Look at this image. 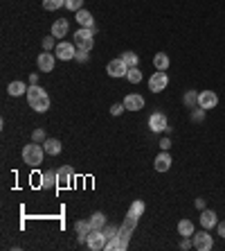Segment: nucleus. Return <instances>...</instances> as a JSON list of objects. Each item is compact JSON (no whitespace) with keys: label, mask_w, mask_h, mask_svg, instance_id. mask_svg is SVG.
Returning <instances> with one entry per match:
<instances>
[{"label":"nucleus","mask_w":225,"mask_h":251,"mask_svg":"<svg viewBox=\"0 0 225 251\" xmlns=\"http://www.w3.org/2000/svg\"><path fill=\"white\" fill-rule=\"evenodd\" d=\"M32 138L36 140V143H45V140H47V138H45V132H43V129H36Z\"/></svg>","instance_id":"nucleus-36"},{"label":"nucleus","mask_w":225,"mask_h":251,"mask_svg":"<svg viewBox=\"0 0 225 251\" xmlns=\"http://www.w3.org/2000/svg\"><path fill=\"white\" fill-rule=\"evenodd\" d=\"M54 64H57V54L47 52V50H43V54H39V59H36V66H39L41 73H52Z\"/></svg>","instance_id":"nucleus-9"},{"label":"nucleus","mask_w":225,"mask_h":251,"mask_svg":"<svg viewBox=\"0 0 225 251\" xmlns=\"http://www.w3.org/2000/svg\"><path fill=\"white\" fill-rule=\"evenodd\" d=\"M122 61H124V64H126L129 68H135L137 64H140V57H137L135 52H131V50H129V52H124V54H122Z\"/></svg>","instance_id":"nucleus-26"},{"label":"nucleus","mask_w":225,"mask_h":251,"mask_svg":"<svg viewBox=\"0 0 225 251\" xmlns=\"http://www.w3.org/2000/svg\"><path fill=\"white\" fill-rule=\"evenodd\" d=\"M124 109H126L124 104H113V106H110V113H113V116H120V113H122Z\"/></svg>","instance_id":"nucleus-37"},{"label":"nucleus","mask_w":225,"mask_h":251,"mask_svg":"<svg viewBox=\"0 0 225 251\" xmlns=\"http://www.w3.org/2000/svg\"><path fill=\"white\" fill-rule=\"evenodd\" d=\"M171 163H174V159H171V154H169V150H162V152L158 154V156H155L153 167H155V172H169Z\"/></svg>","instance_id":"nucleus-13"},{"label":"nucleus","mask_w":225,"mask_h":251,"mask_svg":"<svg viewBox=\"0 0 225 251\" xmlns=\"http://www.w3.org/2000/svg\"><path fill=\"white\" fill-rule=\"evenodd\" d=\"M200 226L203 229H214V226H219V215L214 211H210V208H205V211H200Z\"/></svg>","instance_id":"nucleus-15"},{"label":"nucleus","mask_w":225,"mask_h":251,"mask_svg":"<svg viewBox=\"0 0 225 251\" xmlns=\"http://www.w3.org/2000/svg\"><path fill=\"white\" fill-rule=\"evenodd\" d=\"M124 106H126V111H142L144 109V98L140 93H129L124 98Z\"/></svg>","instance_id":"nucleus-14"},{"label":"nucleus","mask_w":225,"mask_h":251,"mask_svg":"<svg viewBox=\"0 0 225 251\" xmlns=\"http://www.w3.org/2000/svg\"><path fill=\"white\" fill-rule=\"evenodd\" d=\"M75 46L79 48V50H92V46H95V32L90 30V27H79L77 32H75V41H72Z\"/></svg>","instance_id":"nucleus-3"},{"label":"nucleus","mask_w":225,"mask_h":251,"mask_svg":"<svg viewBox=\"0 0 225 251\" xmlns=\"http://www.w3.org/2000/svg\"><path fill=\"white\" fill-rule=\"evenodd\" d=\"M196 208H198V211H205V199H196Z\"/></svg>","instance_id":"nucleus-39"},{"label":"nucleus","mask_w":225,"mask_h":251,"mask_svg":"<svg viewBox=\"0 0 225 251\" xmlns=\"http://www.w3.org/2000/svg\"><path fill=\"white\" fill-rule=\"evenodd\" d=\"M54 54H57V59H61V61H70L77 57V46L70 43V41H59L57 48H54Z\"/></svg>","instance_id":"nucleus-6"},{"label":"nucleus","mask_w":225,"mask_h":251,"mask_svg":"<svg viewBox=\"0 0 225 251\" xmlns=\"http://www.w3.org/2000/svg\"><path fill=\"white\" fill-rule=\"evenodd\" d=\"M126 80H129L131 84H140V82H142L140 68H137V66H135V68H129V73H126Z\"/></svg>","instance_id":"nucleus-28"},{"label":"nucleus","mask_w":225,"mask_h":251,"mask_svg":"<svg viewBox=\"0 0 225 251\" xmlns=\"http://www.w3.org/2000/svg\"><path fill=\"white\" fill-rule=\"evenodd\" d=\"M57 181H59V188H68L72 181V167L70 166H63L57 170Z\"/></svg>","instance_id":"nucleus-17"},{"label":"nucleus","mask_w":225,"mask_h":251,"mask_svg":"<svg viewBox=\"0 0 225 251\" xmlns=\"http://www.w3.org/2000/svg\"><path fill=\"white\" fill-rule=\"evenodd\" d=\"M25 95H27L30 106H32L36 113H45L50 109V95H47V91H43L39 84H30Z\"/></svg>","instance_id":"nucleus-1"},{"label":"nucleus","mask_w":225,"mask_h":251,"mask_svg":"<svg viewBox=\"0 0 225 251\" xmlns=\"http://www.w3.org/2000/svg\"><path fill=\"white\" fill-rule=\"evenodd\" d=\"M169 84V77L165 70H155L151 77H149V91L151 93H162Z\"/></svg>","instance_id":"nucleus-8"},{"label":"nucleus","mask_w":225,"mask_h":251,"mask_svg":"<svg viewBox=\"0 0 225 251\" xmlns=\"http://www.w3.org/2000/svg\"><path fill=\"white\" fill-rule=\"evenodd\" d=\"M75 231H77V235H88L92 229H90V222H84V219H79L77 224H75Z\"/></svg>","instance_id":"nucleus-30"},{"label":"nucleus","mask_w":225,"mask_h":251,"mask_svg":"<svg viewBox=\"0 0 225 251\" xmlns=\"http://www.w3.org/2000/svg\"><path fill=\"white\" fill-rule=\"evenodd\" d=\"M43 150L47 156H59L61 154V140L59 138H47L43 143Z\"/></svg>","instance_id":"nucleus-18"},{"label":"nucleus","mask_w":225,"mask_h":251,"mask_svg":"<svg viewBox=\"0 0 225 251\" xmlns=\"http://www.w3.org/2000/svg\"><path fill=\"white\" fill-rule=\"evenodd\" d=\"M160 147H162V150H171V138H169V136H165V138L160 140Z\"/></svg>","instance_id":"nucleus-38"},{"label":"nucleus","mask_w":225,"mask_h":251,"mask_svg":"<svg viewBox=\"0 0 225 251\" xmlns=\"http://www.w3.org/2000/svg\"><path fill=\"white\" fill-rule=\"evenodd\" d=\"M153 66H155V70H167V68L171 66V59H169V54L158 52V54L153 57Z\"/></svg>","instance_id":"nucleus-22"},{"label":"nucleus","mask_w":225,"mask_h":251,"mask_svg":"<svg viewBox=\"0 0 225 251\" xmlns=\"http://www.w3.org/2000/svg\"><path fill=\"white\" fill-rule=\"evenodd\" d=\"M65 7L70 12H79V9H84V0H65Z\"/></svg>","instance_id":"nucleus-33"},{"label":"nucleus","mask_w":225,"mask_h":251,"mask_svg":"<svg viewBox=\"0 0 225 251\" xmlns=\"http://www.w3.org/2000/svg\"><path fill=\"white\" fill-rule=\"evenodd\" d=\"M43 156H45V150L36 143V140H32L30 145L23 147V163L30 167H39L41 163H43Z\"/></svg>","instance_id":"nucleus-2"},{"label":"nucleus","mask_w":225,"mask_h":251,"mask_svg":"<svg viewBox=\"0 0 225 251\" xmlns=\"http://www.w3.org/2000/svg\"><path fill=\"white\" fill-rule=\"evenodd\" d=\"M27 88H30V86L25 84V82H12V84L7 86V93H9V95H12V98H18V95H23V93H27Z\"/></svg>","instance_id":"nucleus-21"},{"label":"nucleus","mask_w":225,"mask_h":251,"mask_svg":"<svg viewBox=\"0 0 225 251\" xmlns=\"http://www.w3.org/2000/svg\"><path fill=\"white\" fill-rule=\"evenodd\" d=\"M144 201L142 199H135L133 204H131V208H129V213H133V215H137V218H142V213H144Z\"/></svg>","instance_id":"nucleus-29"},{"label":"nucleus","mask_w":225,"mask_h":251,"mask_svg":"<svg viewBox=\"0 0 225 251\" xmlns=\"http://www.w3.org/2000/svg\"><path fill=\"white\" fill-rule=\"evenodd\" d=\"M194 249L196 251H212L214 249V238L210 235L207 229L194 233Z\"/></svg>","instance_id":"nucleus-5"},{"label":"nucleus","mask_w":225,"mask_h":251,"mask_svg":"<svg viewBox=\"0 0 225 251\" xmlns=\"http://www.w3.org/2000/svg\"><path fill=\"white\" fill-rule=\"evenodd\" d=\"M137 215H133V213H126V219L122 222V229H120V238L124 240V245H129L131 235H133V231L137 229Z\"/></svg>","instance_id":"nucleus-7"},{"label":"nucleus","mask_w":225,"mask_h":251,"mask_svg":"<svg viewBox=\"0 0 225 251\" xmlns=\"http://www.w3.org/2000/svg\"><path fill=\"white\" fill-rule=\"evenodd\" d=\"M75 59L79 61V64H84V61H88V50H79L77 48V57Z\"/></svg>","instance_id":"nucleus-35"},{"label":"nucleus","mask_w":225,"mask_h":251,"mask_svg":"<svg viewBox=\"0 0 225 251\" xmlns=\"http://www.w3.org/2000/svg\"><path fill=\"white\" fill-rule=\"evenodd\" d=\"M54 48H57V36H45L43 39V50H47V52H52V50H54Z\"/></svg>","instance_id":"nucleus-31"},{"label":"nucleus","mask_w":225,"mask_h":251,"mask_svg":"<svg viewBox=\"0 0 225 251\" xmlns=\"http://www.w3.org/2000/svg\"><path fill=\"white\" fill-rule=\"evenodd\" d=\"M219 235L225 238V222H219Z\"/></svg>","instance_id":"nucleus-40"},{"label":"nucleus","mask_w":225,"mask_h":251,"mask_svg":"<svg viewBox=\"0 0 225 251\" xmlns=\"http://www.w3.org/2000/svg\"><path fill=\"white\" fill-rule=\"evenodd\" d=\"M106 73L110 75V77H126V73H129V66L122 61V57L120 59H113L108 61V66H106Z\"/></svg>","instance_id":"nucleus-11"},{"label":"nucleus","mask_w":225,"mask_h":251,"mask_svg":"<svg viewBox=\"0 0 225 251\" xmlns=\"http://www.w3.org/2000/svg\"><path fill=\"white\" fill-rule=\"evenodd\" d=\"M106 242H108V238H106L104 229H92V231L88 233V240H86V245H88L90 251H102V249H106Z\"/></svg>","instance_id":"nucleus-4"},{"label":"nucleus","mask_w":225,"mask_h":251,"mask_svg":"<svg viewBox=\"0 0 225 251\" xmlns=\"http://www.w3.org/2000/svg\"><path fill=\"white\" fill-rule=\"evenodd\" d=\"M216 104H219V95H216L214 91H200L198 93V106H203L205 111L214 109Z\"/></svg>","instance_id":"nucleus-12"},{"label":"nucleus","mask_w":225,"mask_h":251,"mask_svg":"<svg viewBox=\"0 0 225 251\" xmlns=\"http://www.w3.org/2000/svg\"><path fill=\"white\" fill-rule=\"evenodd\" d=\"M104 233H106L108 240H113L115 235H120V229H117V226H104Z\"/></svg>","instance_id":"nucleus-34"},{"label":"nucleus","mask_w":225,"mask_h":251,"mask_svg":"<svg viewBox=\"0 0 225 251\" xmlns=\"http://www.w3.org/2000/svg\"><path fill=\"white\" fill-rule=\"evenodd\" d=\"M68 32H70V23H68V18L54 20V25H52V36L63 39V36H68Z\"/></svg>","instance_id":"nucleus-16"},{"label":"nucleus","mask_w":225,"mask_h":251,"mask_svg":"<svg viewBox=\"0 0 225 251\" xmlns=\"http://www.w3.org/2000/svg\"><path fill=\"white\" fill-rule=\"evenodd\" d=\"M77 23L81 27H95V18H92V14L88 9H79L77 12Z\"/></svg>","instance_id":"nucleus-20"},{"label":"nucleus","mask_w":225,"mask_h":251,"mask_svg":"<svg viewBox=\"0 0 225 251\" xmlns=\"http://www.w3.org/2000/svg\"><path fill=\"white\" fill-rule=\"evenodd\" d=\"M88 222H90V229H104L106 226V215L104 213H92V218Z\"/></svg>","instance_id":"nucleus-24"},{"label":"nucleus","mask_w":225,"mask_h":251,"mask_svg":"<svg viewBox=\"0 0 225 251\" xmlns=\"http://www.w3.org/2000/svg\"><path fill=\"white\" fill-rule=\"evenodd\" d=\"M43 188H54V185H59V181H57V170H47V172H43Z\"/></svg>","instance_id":"nucleus-23"},{"label":"nucleus","mask_w":225,"mask_h":251,"mask_svg":"<svg viewBox=\"0 0 225 251\" xmlns=\"http://www.w3.org/2000/svg\"><path fill=\"white\" fill-rule=\"evenodd\" d=\"M205 109H203V106H198V109H192V120L194 122H203V120H205Z\"/></svg>","instance_id":"nucleus-32"},{"label":"nucleus","mask_w":225,"mask_h":251,"mask_svg":"<svg viewBox=\"0 0 225 251\" xmlns=\"http://www.w3.org/2000/svg\"><path fill=\"white\" fill-rule=\"evenodd\" d=\"M194 233H196V229H194L192 219H180L178 222V235H182V238H194Z\"/></svg>","instance_id":"nucleus-19"},{"label":"nucleus","mask_w":225,"mask_h":251,"mask_svg":"<svg viewBox=\"0 0 225 251\" xmlns=\"http://www.w3.org/2000/svg\"><path fill=\"white\" fill-rule=\"evenodd\" d=\"M182 102H185V106H187V109H194V104H198V93L187 91L185 95H182Z\"/></svg>","instance_id":"nucleus-25"},{"label":"nucleus","mask_w":225,"mask_h":251,"mask_svg":"<svg viewBox=\"0 0 225 251\" xmlns=\"http://www.w3.org/2000/svg\"><path fill=\"white\" fill-rule=\"evenodd\" d=\"M149 129L153 134H160V132H167L169 129V120L165 113H153L151 118H149Z\"/></svg>","instance_id":"nucleus-10"},{"label":"nucleus","mask_w":225,"mask_h":251,"mask_svg":"<svg viewBox=\"0 0 225 251\" xmlns=\"http://www.w3.org/2000/svg\"><path fill=\"white\" fill-rule=\"evenodd\" d=\"M61 7H65V0H43V9L47 12H57Z\"/></svg>","instance_id":"nucleus-27"}]
</instances>
